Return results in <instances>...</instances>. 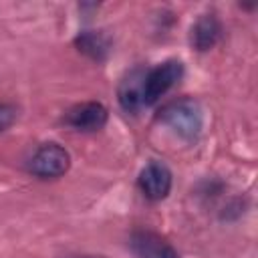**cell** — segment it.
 <instances>
[{
  "label": "cell",
  "mask_w": 258,
  "mask_h": 258,
  "mask_svg": "<svg viewBox=\"0 0 258 258\" xmlns=\"http://www.w3.org/2000/svg\"><path fill=\"white\" fill-rule=\"evenodd\" d=\"M157 119L183 141H196L204 129V107L194 97H181L161 107Z\"/></svg>",
  "instance_id": "obj_1"
},
{
  "label": "cell",
  "mask_w": 258,
  "mask_h": 258,
  "mask_svg": "<svg viewBox=\"0 0 258 258\" xmlns=\"http://www.w3.org/2000/svg\"><path fill=\"white\" fill-rule=\"evenodd\" d=\"M71 167V155L64 147L58 143H44L40 145L30 161H28V171L40 179H54L60 177L69 171Z\"/></svg>",
  "instance_id": "obj_2"
},
{
  "label": "cell",
  "mask_w": 258,
  "mask_h": 258,
  "mask_svg": "<svg viewBox=\"0 0 258 258\" xmlns=\"http://www.w3.org/2000/svg\"><path fill=\"white\" fill-rule=\"evenodd\" d=\"M181 77H183V64L181 60H175V58H169L149 69L143 81V105L157 103Z\"/></svg>",
  "instance_id": "obj_3"
},
{
  "label": "cell",
  "mask_w": 258,
  "mask_h": 258,
  "mask_svg": "<svg viewBox=\"0 0 258 258\" xmlns=\"http://www.w3.org/2000/svg\"><path fill=\"white\" fill-rule=\"evenodd\" d=\"M137 183H139V189L141 194L151 200V202H159L163 198L169 196L171 191V183H173V175L169 171V167L161 161H149L139 177H137Z\"/></svg>",
  "instance_id": "obj_4"
},
{
  "label": "cell",
  "mask_w": 258,
  "mask_h": 258,
  "mask_svg": "<svg viewBox=\"0 0 258 258\" xmlns=\"http://www.w3.org/2000/svg\"><path fill=\"white\" fill-rule=\"evenodd\" d=\"M129 250L135 258H179L177 250L151 230H135L129 236Z\"/></svg>",
  "instance_id": "obj_5"
},
{
  "label": "cell",
  "mask_w": 258,
  "mask_h": 258,
  "mask_svg": "<svg viewBox=\"0 0 258 258\" xmlns=\"http://www.w3.org/2000/svg\"><path fill=\"white\" fill-rule=\"evenodd\" d=\"M109 111L103 103L87 101L71 107L64 113V123L77 131H99L107 125Z\"/></svg>",
  "instance_id": "obj_6"
},
{
  "label": "cell",
  "mask_w": 258,
  "mask_h": 258,
  "mask_svg": "<svg viewBox=\"0 0 258 258\" xmlns=\"http://www.w3.org/2000/svg\"><path fill=\"white\" fill-rule=\"evenodd\" d=\"M145 73L147 69H133L129 71L117 89V97H119V105L123 107V111L127 113H137L143 107V81H145Z\"/></svg>",
  "instance_id": "obj_7"
},
{
  "label": "cell",
  "mask_w": 258,
  "mask_h": 258,
  "mask_svg": "<svg viewBox=\"0 0 258 258\" xmlns=\"http://www.w3.org/2000/svg\"><path fill=\"white\" fill-rule=\"evenodd\" d=\"M222 36V24L218 20L216 14H202L196 24L191 26V34H189V40H191V46L200 52L204 50H210L218 44Z\"/></svg>",
  "instance_id": "obj_8"
},
{
  "label": "cell",
  "mask_w": 258,
  "mask_h": 258,
  "mask_svg": "<svg viewBox=\"0 0 258 258\" xmlns=\"http://www.w3.org/2000/svg\"><path fill=\"white\" fill-rule=\"evenodd\" d=\"M75 46H77L79 52H83L89 58L101 62L111 52V38L103 30H83L75 38Z\"/></svg>",
  "instance_id": "obj_9"
},
{
  "label": "cell",
  "mask_w": 258,
  "mask_h": 258,
  "mask_svg": "<svg viewBox=\"0 0 258 258\" xmlns=\"http://www.w3.org/2000/svg\"><path fill=\"white\" fill-rule=\"evenodd\" d=\"M16 117H18L16 107H12L8 103H0V133L6 131L16 121Z\"/></svg>",
  "instance_id": "obj_10"
},
{
  "label": "cell",
  "mask_w": 258,
  "mask_h": 258,
  "mask_svg": "<svg viewBox=\"0 0 258 258\" xmlns=\"http://www.w3.org/2000/svg\"><path fill=\"white\" fill-rule=\"evenodd\" d=\"M67 258H107V256H95V254H77V256H67Z\"/></svg>",
  "instance_id": "obj_11"
}]
</instances>
